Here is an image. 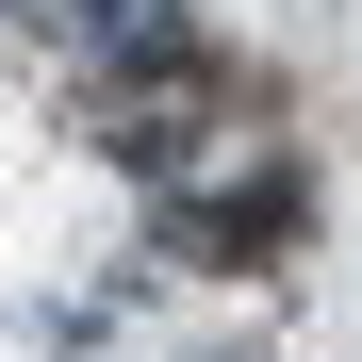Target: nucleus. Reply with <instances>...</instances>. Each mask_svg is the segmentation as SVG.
<instances>
[{"mask_svg":"<svg viewBox=\"0 0 362 362\" xmlns=\"http://www.w3.org/2000/svg\"><path fill=\"white\" fill-rule=\"evenodd\" d=\"M280 181H264V198H165V264H264L280 247Z\"/></svg>","mask_w":362,"mask_h":362,"instance_id":"f257e3e1","label":"nucleus"}]
</instances>
